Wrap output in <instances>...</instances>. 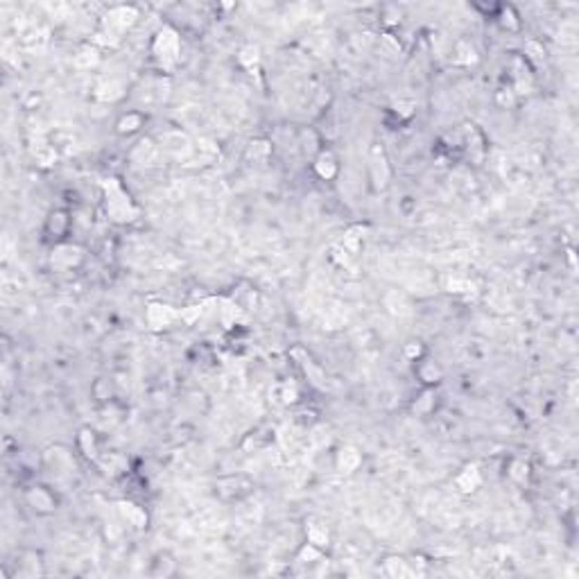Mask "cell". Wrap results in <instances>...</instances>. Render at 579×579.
I'll return each instance as SVG.
<instances>
[{
  "label": "cell",
  "instance_id": "1",
  "mask_svg": "<svg viewBox=\"0 0 579 579\" xmlns=\"http://www.w3.org/2000/svg\"><path fill=\"white\" fill-rule=\"evenodd\" d=\"M107 195H109V213L115 219H132L134 208L129 204V197L122 193V188L115 182H111L107 184Z\"/></svg>",
  "mask_w": 579,
  "mask_h": 579
},
{
  "label": "cell",
  "instance_id": "2",
  "mask_svg": "<svg viewBox=\"0 0 579 579\" xmlns=\"http://www.w3.org/2000/svg\"><path fill=\"white\" fill-rule=\"evenodd\" d=\"M154 52L167 68L174 66V61L179 57V39L172 30H163L159 34V39H156V44H154Z\"/></svg>",
  "mask_w": 579,
  "mask_h": 579
},
{
  "label": "cell",
  "instance_id": "3",
  "mask_svg": "<svg viewBox=\"0 0 579 579\" xmlns=\"http://www.w3.org/2000/svg\"><path fill=\"white\" fill-rule=\"evenodd\" d=\"M134 16H136V12L134 9H127V7H120V9H113V12L107 16V20H104V23H107V30H111V34H115L118 37L120 32L127 25H132V20H134Z\"/></svg>",
  "mask_w": 579,
  "mask_h": 579
},
{
  "label": "cell",
  "instance_id": "4",
  "mask_svg": "<svg viewBox=\"0 0 579 579\" xmlns=\"http://www.w3.org/2000/svg\"><path fill=\"white\" fill-rule=\"evenodd\" d=\"M357 462H360V455L353 450V448H346L342 450V455H340V469L344 473H351L355 466H357Z\"/></svg>",
  "mask_w": 579,
  "mask_h": 579
}]
</instances>
